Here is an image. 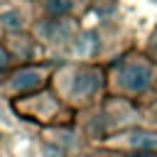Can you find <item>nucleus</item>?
I'll return each instance as SVG.
<instances>
[{"label": "nucleus", "mask_w": 157, "mask_h": 157, "mask_svg": "<svg viewBox=\"0 0 157 157\" xmlns=\"http://www.w3.org/2000/svg\"><path fill=\"white\" fill-rule=\"evenodd\" d=\"M115 78H118L120 91H125V93H142V91H147L152 86L155 69H152V64L145 56L132 54V56H125L120 61Z\"/></svg>", "instance_id": "f257e3e1"}, {"label": "nucleus", "mask_w": 157, "mask_h": 157, "mask_svg": "<svg viewBox=\"0 0 157 157\" xmlns=\"http://www.w3.org/2000/svg\"><path fill=\"white\" fill-rule=\"evenodd\" d=\"M101 86H103V71L96 66H81L74 71V81H71L69 93H71V98L86 101V98H93Z\"/></svg>", "instance_id": "f03ea898"}, {"label": "nucleus", "mask_w": 157, "mask_h": 157, "mask_svg": "<svg viewBox=\"0 0 157 157\" xmlns=\"http://www.w3.org/2000/svg\"><path fill=\"white\" fill-rule=\"evenodd\" d=\"M44 78H47V71H44V69L25 66V69H20V71L12 74V78H10V88H12V91H20V93L37 91V88H42Z\"/></svg>", "instance_id": "7ed1b4c3"}, {"label": "nucleus", "mask_w": 157, "mask_h": 157, "mask_svg": "<svg viewBox=\"0 0 157 157\" xmlns=\"http://www.w3.org/2000/svg\"><path fill=\"white\" fill-rule=\"evenodd\" d=\"M42 29H44V37L49 42H61L69 37V22L64 17H52L49 22L42 25Z\"/></svg>", "instance_id": "20e7f679"}, {"label": "nucleus", "mask_w": 157, "mask_h": 157, "mask_svg": "<svg viewBox=\"0 0 157 157\" xmlns=\"http://www.w3.org/2000/svg\"><path fill=\"white\" fill-rule=\"evenodd\" d=\"M128 145L135 147V152L140 150H157V135L155 132H130L128 135Z\"/></svg>", "instance_id": "39448f33"}, {"label": "nucleus", "mask_w": 157, "mask_h": 157, "mask_svg": "<svg viewBox=\"0 0 157 157\" xmlns=\"http://www.w3.org/2000/svg\"><path fill=\"white\" fill-rule=\"evenodd\" d=\"M96 47H98V37L93 32H83L81 37H76V47L74 49H76L78 56H93Z\"/></svg>", "instance_id": "423d86ee"}, {"label": "nucleus", "mask_w": 157, "mask_h": 157, "mask_svg": "<svg viewBox=\"0 0 157 157\" xmlns=\"http://www.w3.org/2000/svg\"><path fill=\"white\" fill-rule=\"evenodd\" d=\"M44 10L52 17H64L71 12V0H44Z\"/></svg>", "instance_id": "0eeeda50"}, {"label": "nucleus", "mask_w": 157, "mask_h": 157, "mask_svg": "<svg viewBox=\"0 0 157 157\" xmlns=\"http://www.w3.org/2000/svg\"><path fill=\"white\" fill-rule=\"evenodd\" d=\"M0 25H5L7 29H20L22 27V15L17 10H5L0 15Z\"/></svg>", "instance_id": "6e6552de"}, {"label": "nucleus", "mask_w": 157, "mask_h": 157, "mask_svg": "<svg viewBox=\"0 0 157 157\" xmlns=\"http://www.w3.org/2000/svg\"><path fill=\"white\" fill-rule=\"evenodd\" d=\"M7 66H10V54H7L5 49H0V74H2Z\"/></svg>", "instance_id": "1a4fd4ad"}, {"label": "nucleus", "mask_w": 157, "mask_h": 157, "mask_svg": "<svg viewBox=\"0 0 157 157\" xmlns=\"http://www.w3.org/2000/svg\"><path fill=\"white\" fill-rule=\"evenodd\" d=\"M150 54L157 59V27H155V32H152V37H150Z\"/></svg>", "instance_id": "9d476101"}, {"label": "nucleus", "mask_w": 157, "mask_h": 157, "mask_svg": "<svg viewBox=\"0 0 157 157\" xmlns=\"http://www.w3.org/2000/svg\"><path fill=\"white\" fill-rule=\"evenodd\" d=\"M128 157H157V152H152V150H140V152H130Z\"/></svg>", "instance_id": "9b49d317"}, {"label": "nucleus", "mask_w": 157, "mask_h": 157, "mask_svg": "<svg viewBox=\"0 0 157 157\" xmlns=\"http://www.w3.org/2000/svg\"><path fill=\"white\" fill-rule=\"evenodd\" d=\"M47 157H61V155H59L56 150H49V152H47Z\"/></svg>", "instance_id": "f8f14e48"}]
</instances>
